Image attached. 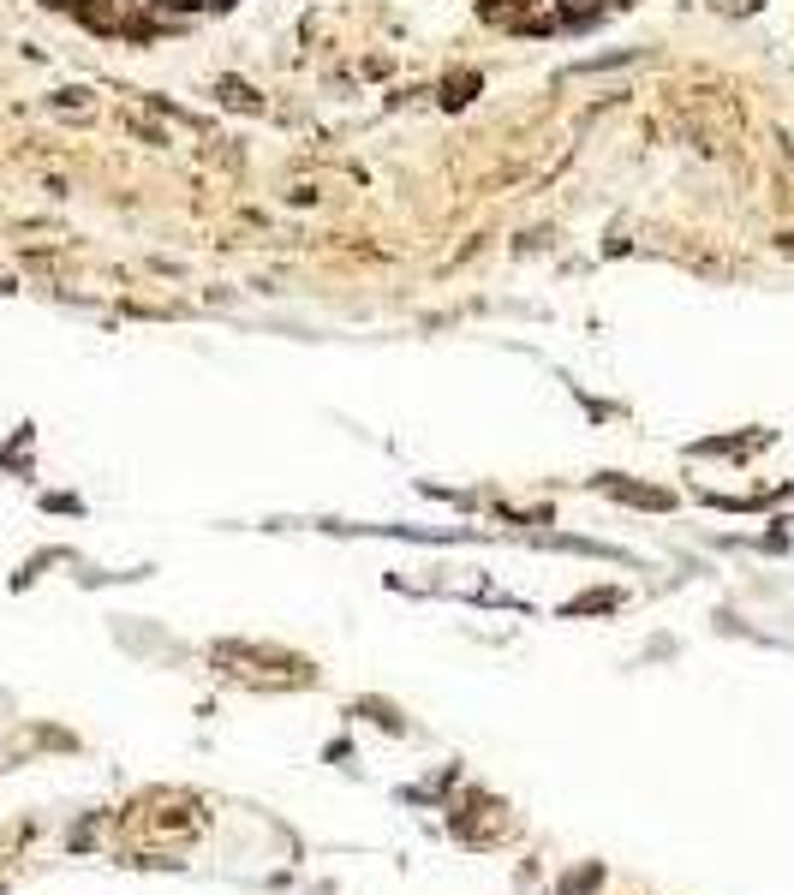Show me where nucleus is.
<instances>
[{
	"label": "nucleus",
	"mask_w": 794,
	"mask_h": 895,
	"mask_svg": "<svg viewBox=\"0 0 794 895\" xmlns=\"http://www.w3.org/2000/svg\"><path fill=\"white\" fill-rule=\"evenodd\" d=\"M150 6L156 0H78V19L102 37H150Z\"/></svg>",
	"instance_id": "obj_1"
},
{
	"label": "nucleus",
	"mask_w": 794,
	"mask_h": 895,
	"mask_svg": "<svg viewBox=\"0 0 794 895\" xmlns=\"http://www.w3.org/2000/svg\"><path fill=\"white\" fill-rule=\"evenodd\" d=\"M597 490H610V496H621V501H639V508H669L663 490H639V484H627V477H597Z\"/></svg>",
	"instance_id": "obj_2"
},
{
	"label": "nucleus",
	"mask_w": 794,
	"mask_h": 895,
	"mask_svg": "<svg viewBox=\"0 0 794 895\" xmlns=\"http://www.w3.org/2000/svg\"><path fill=\"white\" fill-rule=\"evenodd\" d=\"M216 96L227 102V108H239V114H263L258 90H251V84H239V78H221V84H216Z\"/></svg>",
	"instance_id": "obj_3"
},
{
	"label": "nucleus",
	"mask_w": 794,
	"mask_h": 895,
	"mask_svg": "<svg viewBox=\"0 0 794 895\" xmlns=\"http://www.w3.org/2000/svg\"><path fill=\"white\" fill-rule=\"evenodd\" d=\"M472 90H478V72L448 78V84H442V108H466V102H472Z\"/></svg>",
	"instance_id": "obj_4"
},
{
	"label": "nucleus",
	"mask_w": 794,
	"mask_h": 895,
	"mask_svg": "<svg viewBox=\"0 0 794 895\" xmlns=\"http://www.w3.org/2000/svg\"><path fill=\"white\" fill-rule=\"evenodd\" d=\"M634 60V48H621V54H592V60H579L574 72H603V66H627Z\"/></svg>",
	"instance_id": "obj_5"
},
{
	"label": "nucleus",
	"mask_w": 794,
	"mask_h": 895,
	"mask_svg": "<svg viewBox=\"0 0 794 895\" xmlns=\"http://www.w3.org/2000/svg\"><path fill=\"white\" fill-rule=\"evenodd\" d=\"M758 6H765V0H711V12H723V19H747Z\"/></svg>",
	"instance_id": "obj_6"
},
{
	"label": "nucleus",
	"mask_w": 794,
	"mask_h": 895,
	"mask_svg": "<svg viewBox=\"0 0 794 895\" xmlns=\"http://www.w3.org/2000/svg\"><path fill=\"white\" fill-rule=\"evenodd\" d=\"M597 877H603V872H597V866H585V872H574L568 883H561V895H585V890L597 883Z\"/></svg>",
	"instance_id": "obj_7"
},
{
	"label": "nucleus",
	"mask_w": 794,
	"mask_h": 895,
	"mask_svg": "<svg viewBox=\"0 0 794 895\" xmlns=\"http://www.w3.org/2000/svg\"><path fill=\"white\" fill-rule=\"evenodd\" d=\"M161 12H198V6H216V0H156Z\"/></svg>",
	"instance_id": "obj_8"
},
{
	"label": "nucleus",
	"mask_w": 794,
	"mask_h": 895,
	"mask_svg": "<svg viewBox=\"0 0 794 895\" xmlns=\"http://www.w3.org/2000/svg\"><path fill=\"white\" fill-rule=\"evenodd\" d=\"M54 108H84V90H54Z\"/></svg>",
	"instance_id": "obj_9"
}]
</instances>
